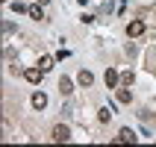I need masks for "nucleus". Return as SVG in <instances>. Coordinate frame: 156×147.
Wrapping results in <instances>:
<instances>
[{
  "label": "nucleus",
  "mask_w": 156,
  "mask_h": 147,
  "mask_svg": "<svg viewBox=\"0 0 156 147\" xmlns=\"http://www.w3.org/2000/svg\"><path fill=\"white\" fill-rule=\"evenodd\" d=\"M141 33H144V21H130V24H127V35H130V38H139Z\"/></svg>",
  "instance_id": "f03ea898"
},
{
  "label": "nucleus",
  "mask_w": 156,
  "mask_h": 147,
  "mask_svg": "<svg viewBox=\"0 0 156 147\" xmlns=\"http://www.w3.org/2000/svg\"><path fill=\"white\" fill-rule=\"evenodd\" d=\"M133 79H136V77H133V71H124V74H121V82H124V86H133Z\"/></svg>",
  "instance_id": "4468645a"
},
{
  "label": "nucleus",
  "mask_w": 156,
  "mask_h": 147,
  "mask_svg": "<svg viewBox=\"0 0 156 147\" xmlns=\"http://www.w3.org/2000/svg\"><path fill=\"white\" fill-rule=\"evenodd\" d=\"M47 74V71H41V68H27L24 71V77H27V82H33V86H38L41 82V77Z\"/></svg>",
  "instance_id": "f257e3e1"
},
{
  "label": "nucleus",
  "mask_w": 156,
  "mask_h": 147,
  "mask_svg": "<svg viewBox=\"0 0 156 147\" xmlns=\"http://www.w3.org/2000/svg\"><path fill=\"white\" fill-rule=\"evenodd\" d=\"M80 86H83V88H88V86H91V82H94V74H91V71H80Z\"/></svg>",
  "instance_id": "423d86ee"
},
{
  "label": "nucleus",
  "mask_w": 156,
  "mask_h": 147,
  "mask_svg": "<svg viewBox=\"0 0 156 147\" xmlns=\"http://www.w3.org/2000/svg\"><path fill=\"white\" fill-rule=\"evenodd\" d=\"M68 138H71V130L65 127V124L53 127V141H68Z\"/></svg>",
  "instance_id": "7ed1b4c3"
},
{
  "label": "nucleus",
  "mask_w": 156,
  "mask_h": 147,
  "mask_svg": "<svg viewBox=\"0 0 156 147\" xmlns=\"http://www.w3.org/2000/svg\"><path fill=\"white\" fill-rule=\"evenodd\" d=\"M147 71L156 74V47H150V53H147Z\"/></svg>",
  "instance_id": "9d476101"
},
{
  "label": "nucleus",
  "mask_w": 156,
  "mask_h": 147,
  "mask_svg": "<svg viewBox=\"0 0 156 147\" xmlns=\"http://www.w3.org/2000/svg\"><path fill=\"white\" fill-rule=\"evenodd\" d=\"M59 91H62V94H65V97H68L71 91H74V82H71L68 77H62V79H59Z\"/></svg>",
  "instance_id": "0eeeda50"
},
{
  "label": "nucleus",
  "mask_w": 156,
  "mask_h": 147,
  "mask_svg": "<svg viewBox=\"0 0 156 147\" xmlns=\"http://www.w3.org/2000/svg\"><path fill=\"white\" fill-rule=\"evenodd\" d=\"M33 106H35V109H44V106H47V97H44L41 91H35V94H33Z\"/></svg>",
  "instance_id": "6e6552de"
},
{
  "label": "nucleus",
  "mask_w": 156,
  "mask_h": 147,
  "mask_svg": "<svg viewBox=\"0 0 156 147\" xmlns=\"http://www.w3.org/2000/svg\"><path fill=\"white\" fill-rule=\"evenodd\" d=\"M38 3H41V6H44V3H47V0H38Z\"/></svg>",
  "instance_id": "2eb2a0df"
},
{
  "label": "nucleus",
  "mask_w": 156,
  "mask_h": 147,
  "mask_svg": "<svg viewBox=\"0 0 156 147\" xmlns=\"http://www.w3.org/2000/svg\"><path fill=\"white\" fill-rule=\"evenodd\" d=\"M115 141H118V144H133V141H136V132L124 127V130L118 132V135H115Z\"/></svg>",
  "instance_id": "20e7f679"
},
{
  "label": "nucleus",
  "mask_w": 156,
  "mask_h": 147,
  "mask_svg": "<svg viewBox=\"0 0 156 147\" xmlns=\"http://www.w3.org/2000/svg\"><path fill=\"white\" fill-rule=\"evenodd\" d=\"M109 118H112V109H100V112H97V121L100 124H106Z\"/></svg>",
  "instance_id": "f8f14e48"
},
{
  "label": "nucleus",
  "mask_w": 156,
  "mask_h": 147,
  "mask_svg": "<svg viewBox=\"0 0 156 147\" xmlns=\"http://www.w3.org/2000/svg\"><path fill=\"white\" fill-rule=\"evenodd\" d=\"M30 18H35V21H41V18H44L41 6H30Z\"/></svg>",
  "instance_id": "ddd939ff"
},
{
  "label": "nucleus",
  "mask_w": 156,
  "mask_h": 147,
  "mask_svg": "<svg viewBox=\"0 0 156 147\" xmlns=\"http://www.w3.org/2000/svg\"><path fill=\"white\" fill-rule=\"evenodd\" d=\"M38 68H41V71H50L53 68V56H41V59H38Z\"/></svg>",
  "instance_id": "9b49d317"
},
{
  "label": "nucleus",
  "mask_w": 156,
  "mask_h": 147,
  "mask_svg": "<svg viewBox=\"0 0 156 147\" xmlns=\"http://www.w3.org/2000/svg\"><path fill=\"white\" fill-rule=\"evenodd\" d=\"M130 100H133L130 88H118V103H130Z\"/></svg>",
  "instance_id": "1a4fd4ad"
},
{
  "label": "nucleus",
  "mask_w": 156,
  "mask_h": 147,
  "mask_svg": "<svg viewBox=\"0 0 156 147\" xmlns=\"http://www.w3.org/2000/svg\"><path fill=\"white\" fill-rule=\"evenodd\" d=\"M118 79H121V77H118V71H112V68H109V71L103 74V82H106V88H115V86H118Z\"/></svg>",
  "instance_id": "39448f33"
}]
</instances>
